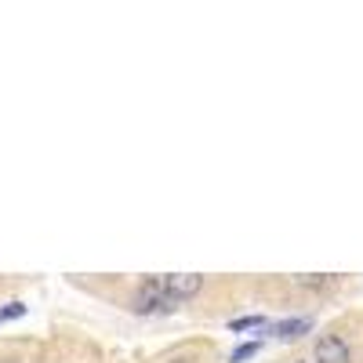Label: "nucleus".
<instances>
[{"instance_id":"8","label":"nucleus","mask_w":363,"mask_h":363,"mask_svg":"<svg viewBox=\"0 0 363 363\" xmlns=\"http://www.w3.org/2000/svg\"><path fill=\"white\" fill-rule=\"evenodd\" d=\"M298 284H301V287H323L327 280H323V277H298Z\"/></svg>"},{"instance_id":"1","label":"nucleus","mask_w":363,"mask_h":363,"mask_svg":"<svg viewBox=\"0 0 363 363\" xmlns=\"http://www.w3.org/2000/svg\"><path fill=\"white\" fill-rule=\"evenodd\" d=\"M167 291H164V277H145L142 284H138V291H135V298H131V309L135 313H153V309H167Z\"/></svg>"},{"instance_id":"3","label":"nucleus","mask_w":363,"mask_h":363,"mask_svg":"<svg viewBox=\"0 0 363 363\" xmlns=\"http://www.w3.org/2000/svg\"><path fill=\"white\" fill-rule=\"evenodd\" d=\"M316 363H349V345L338 335H323L316 342Z\"/></svg>"},{"instance_id":"7","label":"nucleus","mask_w":363,"mask_h":363,"mask_svg":"<svg viewBox=\"0 0 363 363\" xmlns=\"http://www.w3.org/2000/svg\"><path fill=\"white\" fill-rule=\"evenodd\" d=\"M229 327H233V330H244V327H262V316H251V320H233Z\"/></svg>"},{"instance_id":"4","label":"nucleus","mask_w":363,"mask_h":363,"mask_svg":"<svg viewBox=\"0 0 363 363\" xmlns=\"http://www.w3.org/2000/svg\"><path fill=\"white\" fill-rule=\"evenodd\" d=\"M272 335L284 338V342H291V338H298V335H309V320H284V323L272 327Z\"/></svg>"},{"instance_id":"2","label":"nucleus","mask_w":363,"mask_h":363,"mask_svg":"<svg viewBox=\"0 0 363 363\" xmlns=\"http://www.w3.org/2000/svg\"><path fill=\"white\" fill-rule=\"evenodd\" d=\"M200 287H203V277H196V272H171V277H164V291L171 301L193 298Z\"/></svg>"},{"instance_id":"5","label":"nucleus","mask_w":363,"mask_h":363,"mask_svg":"<svg viewBox=\"0 0 363 363\" xmlns=\"http://www.w3.org/2000/svg\"><path fill=\"white\" fill-rule=\"evenodd\" d=\"M255 352H258V342H247V345H240V349H236L229 359H233V363H244V359H251Z\"/></svg>"},{"instance_id":"6","label":"nucleus","mask_w":363,"mask_h":363,"mask_svg":"<svg viewBox=\"0 0 363 363\" xmlns=\"http://www.w3.org/2000/svg\"><path fill=\"white\" fill-rule=\"evenodd\" d=\"M26 313V306H18V301H11L8 309H0V320H15V316H22Z\"/></svg>"}]
</instances>
